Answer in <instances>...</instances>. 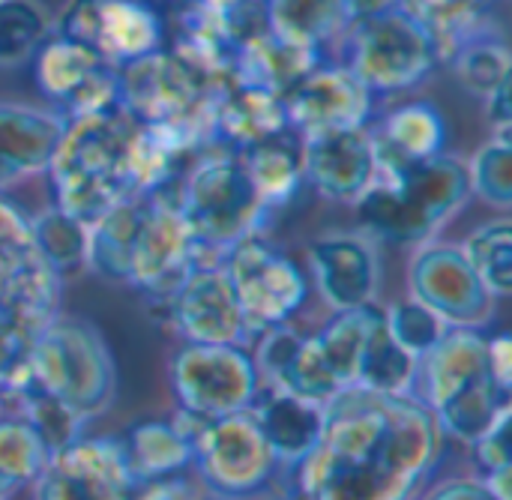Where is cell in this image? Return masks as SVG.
<instances>
[{
  "label": "cell",
  "instance_id": "b9f144b4",
  "mask_svg": "<svg viewBox=\"0 0 512 500\" xmlns=\"http://www.w3.org/2000/svg\"><path fill=\"white\" fill-rule=\"evenodd\" d=\"M138 500H195V498H192V492H189V486H186V483H180L177 477H171V480L147 483V486L141 489Z\"/></svg>",
  "mask_w": 512,
  "mask_h": 500
},
{
  "label": "cell",
  "instance_id": "f546056e",
  "mask_svg": "<svg viewBox=\"0 0 512 500\" xmlns=\"http://www.w3.org/2000/svg\"><path fill=\"white\" fill-rule=\"evenodd\" d=\"M417 375H420V360H414L405 348L396 345L381 312V321L375 324V330L363 345L354 387L375 390V393H414Z\"/></svg>",
  "mask_w": 512,
  "mask_h": 500
},
{
  "label": "cell",
  "instance_id": "ffe728a7",
  "mask_svg": "<svg viewBox=\"0 0 512 500\" xmlns=\"http://www.w3.org/2000/svg\"><path fill=\"white\" fill-rule=\"evenodd\" d=\"M303 180L336 204H357V198L378 180V153L369 126L336 129L300 138Z\"/></svg>",
  "mask_w": 512,
  "mask_h": 500
},
{
  "label": "cell",
  "instance_id": "4316f807",
  "mask_svg": "<svg viewBox=\"0 0 512 500\" xmlns=\"http://www.w3.org/2000/svg\"><path fill=\"white\" fill-rule=\"evenodd\" d=\"M261 9L267 30L315 51L345 36L351 27L345 0H261Z\"/></svg>",
  "mask_w": 512,
  "mask_h": 500
},
{
  "label": "cell",
  "instance_id": "7c38bea8",
  "mask_svg": "<svg viewBox=\"0 0 512 500\" xmlns=\"http://www.w3.org/2000/svg\"><path fill=\"white\" fill-rule=\"evenodd\" d=\"M222 270L234 288L252 336L288 324L306 303L309 285L303 270L258 234L240 240L225 255Z\"/></svg>",
  "mask_w": 512,
  "mask_h": 500
},
{
  "label": "cell",
  "instance_id": "1f68e13d",
  "mask_svg": "<svg viewBox=\"0 0 512 500\" xmlns=\"http://www.w3.org/2000/svg\"><path fill=\"white\" fill-rule=\"evenodd\" d=\"M33 246L42 255V261L63 279L69 273H78L87 267V246H90V228L78 222L75 216L63 213L57 204L45 207L36 216H27Z\"/></svg>",
  "mask_w": 512,
  "mask_h": 500
},
{
  "label": "cell",
  "instance_id": "9a60e30c",
  "mask_svg": "<svg viewBox=\"0 0 512 500\" xmlns=\"http://www.w3.org/2000/svg\"><path fill=\"white\" fill-rule=\"evenodd\" d=\"M33 78L42 96L60 105L63 120L120 108V69L60 33H51L33 54Z\"/></svg>",
  "mask_w": 512,
  "mask_h": 500
},
{
  "label": "cell",
  "instance_id": "cb8c5ba5",
  "mask_svg": "<svg viewBox=\"0 0 512 500\" xmlns=\"http://www.w3.org/2000/svg\"><path fill=\"white\" fill-rule=\"evenodd\" d=\"M285 132L291 129H288V117H285L279 93L255 87V84H243V81H225L219 87V96L213 105L216 141L234 150H249Z\"/></svg>",
  "mask_w": 512,
  "mask_h": 500
},
{
  "label": "cell",
  "instance_id": "7bdbcfd3",
  "mask_svg": "<svg viewBox=\"0 0 512 500\" xmlns=\"http://www.w3.org/2000/svg\"><path fill=\"white\" fill-rule=\"evenodd\" d=\"M345 3H348V12H351V24L360 21V18H369V15L402 6V0H345Z\"/></svg>",
  "mask_w": 512,
  "mask_h": 500
},
{
  "label": "cell",
  "instance_id": "484cf974",
  "mask_svg": "<svg viewBox=\"0 0 512 500\" xmlns=\"http://www.w3.org/2000/svg\"><path fill=\"white\" fill-rule=\"evenodd\" d=\"M375 138L378 168L381 165H411L444 153L447 123L444 114L429 102H408L390 111Z\"/></svg>",
  "mask_w": 512,
  "mask_h": 500
},
{
  "label": "cell",
  "instance_id": "30bf717a",
  "mask_svg": "<svg viewBox=\"0 0 512 500\" xmlns=\"http://www.w3.org/2000/svg\"><path fill=\"white\" fill-rule=\"evenodd\" d=\"M348 69L372 93H399L429 78L438 48L426 24L405 6L360 18L348 27Z\"/></svg>",
  "mask_w": 512,
  "mask_h": 500
},
{
  "label": "cell",
  "instance_id": "60d3db41",
  "mask_svg": "<svg viewBox=\"0 0 512 500\" xmlns=\"http://www.w3.org/2000/svg\"><path fill=\"white\" fill-rule=\"evenodd\" d=\"M423 500H498L480 480H447Z\"/></svg>",
  "mask_w": 512,
  "mask_h": 500
},
{
  "label": "cell",
  "instance_id": "8d00e7d4",
  "mask_svg": "<svg viewBox=\"0 0 512 500\" xmlns=\"http://www.w3.org/2000/svg\"><path fill=\"white\" fill-rule=\"evenodd\" d=\"M468 165L471 195L495 210L512 207V135H492Z\"/></svg>",
  "mask_w": 512,
  "mask_h": 500
},
{
  "label": "cell",
  "instance_id": "2e32d148",
  "mask_svg": "<svg viewBox=\"0 0 512 500\" xmlns=\"http://www.w3.org/2000/svg\"><path fill=\"white\" fill-rule=\"evenodd\" d=\"M54 33L93 48L111 66H126L162 48L165 27L144 0H72Z\"/></svg>",
  "mask_w": 512,
  "mask_h": 500
},
{
  "label": "cell",
  "instance_id": "277c9868",
  "mask_svg": "<svg viewBox=\"0 0 512 500\" xmlns=\"http://www.w3.org/2000/svg\"><path fill=\"white\" fill-rule=\"evenodd\" d=\"M468 165L438 153L411 165H381L378 180L357 198L354 210L372 237L420 246L468 204Z\"/></svg>",
  "mask_w": 512,
  "mask_h": 500
},
{
  "label": "cell",
  "instance_id": "836d02e7",
  "mask_svg": "<svg viewBox=\"0 0 512 500\" xmlns=\"http://www.w3.org/2000/svg\"><path fill=\"white\" fill-rule=\"evenodd\" d=\"M54 21L39 0H0V66L12 69L42 48Z\"/></svg>",
  "mask_w": 512,
  "mask_h": 500
},
{
  "label": "cell",
  "instance_id": "f1b7e54d",
  "mask_svg": "<svg viewBox=\"0 0 512 500\" xmlns=\"http://www.w3.org/2000/svg\"><path fill=\"white\" fill-rule=\"evenodd\" d=\"M288 135V132H285ZM285 135L270 138L264 144H255L249 150H240L243 165L249 171V180L261 198V204L267 207V213L273 216L276 210L288 207L303 180V168H300V147L285 141Z\"/></svg>",
  "mask_w": 512,
  "mask_h": 500
},
{
  "label": "cell",
  "instance_id": "6da1fadb",
  "mask_svg": "<svg viewBox=\"0 0 512 500\" xmlns=\"http://www.w3.org/2000/svg\"><path fill=\"white\" fill-rule=\"evenodd\" d=\"M441 438L417 393L345 387L324 402L321 435L291 474L300 500H414L441 459Z\"/></svg>",
  "mask_w": 512,
  "mask_h": 500
},
{
  "label": "cell",
  "instance_id": "ab89813d",
  "mask_svg": "<svg viewBox=\"0 0 512 500\" xmlns=\"http://www.w3.org/2000/svg\"><path fill=\"white\" fill-rule=\"evenodd\" d=\"M489 369H492V378L512 393V339L507 333L489 339Z\"/></svg>",
  "mask_w": 512,
  "mask_h": 500
},
{
  "label": "cell",
  "instance_id": "5bb4252c",
  "mask_svg": "<svg viewBox=\"0 0 512 500\" xmlns=\"http://www.w3.org/2000/svg\"><path fill=\"white\" fill-rule=\"evenodd\" d=\"M141 489L120 438L78 435L48 456L33 500H138Z\"/></svg>",
  "mask_w": 512,
  "mask_h": 500
},
{
  "label": "cell",
  "instance_id": "f35d334b",
  "mask_svg": "<svg viewBox=\"0 0 512 500\" xmlns=\"http://www.w3.org/2000/svg\"><path fill=\"white\" fill-rule=\"evenodd\" d=\"M510 420L512 411H507L486 435H480L474 444H468L474 450V459L486 474H495V471H504V468H512V450H510Z\"/></svg>",
  "mask_w": 512,
  "mask_h": 500
},
{
  "label": "cell",
  "instance_id": "74e56055",
  "mask_svg": "<svg viewBox=\"0 0 512 500\" xmlns=\"http://www.w3.org/2000/svg\"><path fill=\"white\" fill-rule=\"evenodd\" d=\"M384 324H387L390 336L396 339V345L405 348L414 360H423L450 330L438 315H432L423 303H417L411 297L387 306Z\"/></svg>",
  "mask_w": 512,
  "mask_h": 500
},
{
  "label": "cell",
  "instance_id": "5b68a950",
  "mask_svg": "<svg viewBox=\"0 0 512 500\" xmlns=\"http://www.w3.org/2000/svg\"><path fill=\"white\" fill-rule=\"evenodd\" d=\"M417 384H423V405L432 411L441 435L474 444L507 411V393L489 369V339L471 327H450L447 336L420 360Z\"/></svg>",
  "mask_w": 512,
  "mask_h": 500
},
{
  "label": "cell",
  "instance_id": "3957f363",
  "mask_svg": "<svg viewBox=\"0 0 512 500\" xmlns=\"http://www.w3.org/2000/svg\"><path fill=\"white\" fill-rule=\"evenodd\" d=\"M138 120L123 108L66 120L48 165L54 204L87 228L111 207L141 195L132 165Z\"/></svg>",
  "mask_w": 512,
  "mask_h": 500
},
{
  "label": "cell",
  "instance_id": "ba28073f",
  "mask_svg": "<svg viewBox=\"0 0 512 500\" xmlns=\"http://www.w3.org/2000/svg\"><path fill=\"white\" fill-rule=\"evenodd\" d=\"M21 375L84 423L102 417L117 396V366L105 336L96 324L63 312L39 330Z\"/></svg>",
  "mask_w": 512,
  "mask_h": 500
},
{
  "label": "cell",
  "instance_id": "4dcf8cb0",
  "mask_svg": "<svg viewBox=\"0 0 512 500\" xmlns=\"http://www.w3.org/2000/svg\"><path fill=\"white\" fill-rule=\"evenodd\" d=\"M447 63L453 66L459 84L480 99H489L501 84L510 81V48L495 24L462 42Z\"/></svg>",
  "mask_w": 512,
  "mask_h": 500
},
{
  "label": "cell",
  "instance_id": "4fadbf2b",
  "mask_svg": "<svg viewBox=\"0 0 512 500\" xmlns=\"http://www.w3.org/2000/svg\"><path fill=\"white\" fill-rule=\"evenodd\" d=\"M411 300L423 303L447 327L480 330L495 318V297L480 282L462 246L426 240L417 246L408 267Z\"/></svg>",
  "mask_w": 512,
  "mask_h": 500
},
{
  "label": "cell",
  "instance_id": "d590c367",
  "mask_svg": "<svg viewBox=\"0 0 512 500\" xmlns=\"http://www.w3.org/2000/svg\"><path fill=\"white\" fill-rule=\"evenodd\" d=\"M51 450L39 438V432L21 417H0V489L15 492L33 486L42 468L48 465Z\"/></svg>",
  "mask_w": 512,
  "mask_h": 500
},
{
  "label": "cell",
  "instance_id": "e575fe53",
  "mask_svg": "<svg viewBox=\"0 0 512 500\" xmlns=\"http://www.w3.org/2000/svg\"><path fill=\"white\" fill-rule=\"evenodd\" d=\"M465 258L477 270L480 282L495 300L510 297L512 291V222L507 216L480 225L465 243Z\"/></svg>",
  "mask_w": 512,
  "mask_h": 500
},
{
  "label": "cell",
  "instance_id": "ee69618b",
  "mask_svg": "<svg viewBox=\"0 0 512 500\" xmlns=\"http://www.w3.org/2000/svg\"><path fill=\"white\" fill-rule=\"evenodd\" d=\"M465 3H468V6H474V9H486L492 0H465Z\"/></svg>",
  "mask_w": 512,
  "mask_h": 500
},
{
  "label": "cell",
  "instance_id": "603a6c76",
  "mask_svg": "<svg viewBox=\"0 0 512 500\" xmlns=\"http://www.w3.org/2000/svg\"><path fill=\"white\" fill-rule=\"evenodd\" d=\"M252 420L258 423L264 441L270 444L279 468L294 471L315 447L324 423V405L300 399L282 387H261L249 405Z\"/></svg>",
  "mask_w": 512,
  "mask_h": 500
},
{
  "label": "cell",
  "instance_id": "7402d4cb",
  "mask_svg": "<svg viewBox=\"0 0 512 500\" xmlns=\"http://www.w3.org/2000/svg\"><path fill=\"white\" fill-rule=\"evenodd\" d=\"M63 129L66 120L57 111L0 102V192L45 174Z\"/></svg>",
  "mask_w": 512,
  "mask_h": 500
},
{
  "label": "cell",
  "instance_id": "d6986e66",
  "mask_svg": "<svg viewBox=\"0 0 512 500\" xmlns=\"http://www.w3.org/2000/svg\"><path fill=\"white\" fill-rule=\"evenodd\" d=\"M171 327L195 345H246L252 336L222 267L195 264L165 303Z\"/></svg>",
  "mask_w": 512,
  "mask_h": 500
},
{
  "label": "cell",
  "instance_id": "8fae6325",
  "mask_svg": "<svg viewBox=\"0 0 512 500\" xmlns=\"http://www.w3.org/2000/svg\"><path fill=\"white\" fill-rule=\"evenodd\" d=\"M168 378L180 411L201 420H219L249 411L264 381L243 345L195 342H186L171 357Z\"/></svg>",
  "mask_w": 512,
  "mask_h": 500
},
{
  "label": "cell",
  "instance_id": "44dd1931",
  "mask_svg": "<svg viewBox=\"0 0 512 500\" xmlns=\"http://www.w3.org/2000/svg\"><path fill=\"white\" fill-rule=\"evenodd\" d=\"M309 267L321 300L333 312L375 306L381 285V264L372 237L366 234H324L309 243Z\"/></svg>",
  "mask_w": 512,
  "mask_h": 500
},
{
  "label": "cell",
  "instance_id": "d4e9b609",
  "mask_svg": "<svg viewBox=\"0 0 512 500\" xmlns=\"http://www.w3.org/2000/svg\"><path fill=\"white\" fill-rule=\"evenodd\" d=\"M321 63V51L288 42L273 30L261 27L237 45L231 81L255 84L273 93H285L300 75Z\"/></svg>",
  "mask_w": 512,
  "mask_h": 500
},
{
  "label": "cell",
  "instance_id": "83f0119b",
  "mask_svg": "<svg viewBox=\"0 0 512 500\" xmlns=\"http://www.w3.org/2000/svg\"><path fill=\"white\" fill-rule=\"evenodd\" d=\"M120 441H123L132 474L144 486L171 480L192 465V447L183 438V432L174 426V420L171 423H165V420L138 423Z\"/></svg>",
  "mask_w": 512,
  "mask_h": 500
},
{
  "label": "cell",
  "instance_id": "d6a6232c",
  "mask_svg": "<svg viewBox=\"0 0 512 500\" xmlns=\"http://www.w3.org/2000/svg\"><path fill=\"white\" fill-rule=\"evenodd\" d=\"M3 393H9L15 399L18 417L39 432V438L45 441V447L51 453L66 447L69 441H75L81 435V429H84L81 417H75L60 399H54L51 393H45L42 387H36L24 375H18Z\"/></svg>",
  "mask_w": 512,
  "mask_h": 500
},
{
  "label": "cell",
  "instance_id": "8992f818",
  "mask_svg": "<svg viewBox=\"0 0 512 500\" xmlns=\"http://www.w3.org/2000/svg\"><path fill=\"white\" fill-rule=\"evenodd\" d=\"M222 84L198 75L177 54L159 48L120 66V108L132 120L156 129L177 153L192 156L216 141L213 105Z\"/></svg>",
  "mask_w": 512,
  "mask_h": 500
},
{
  "label": "cell",
  "instance_id": "7a4b0ae2",
  "mask_svg": "<svg viewBox=\"0 0 512 500\" xmlns=\"http://www.w3.org/2000/svg\"><path fill=\"white\" fill-rule=\"evenodd\" d=\"M159 192L180 210L192 237L195 264L204 267H222L225 255L240 240L258 234L270 216L249 180L240 150L222 141L195 150Z\"/></svg>",
  "mask_w": 512,
  "mask_h": 500
},
{
  "label": "cell",
  "instance_id": "ac0fdd59",
  "mask_svg": "<svg viewBox=\"0 0 512 500\" xmlns=\"http://www.w3.org/2000/svg\"><path fill=\"white\" fill-rule=\"evenodd\" d=\"M372 96L375 93L348 66L318 63L282 93V108L288 129L306 138L366 126L372 117Z\"/></svg>",
  "mask_w": 512,
  "mask_h": 500
},
{
  "label": "cell",
  "instance_id": "e0dca14e",
  "mask_svg": "<svg viewBox=\"0 0 512 500\" xmlns=\"http://www.w3.org/2000/svg\"><path fill=\"white\" fill-rule=\"evenodd\" d=\"M192 267L195 249L180 210L165 192H150L141 228L132 243L126 285L165 306Z\"/></svg>",
  "mask_w": 512,
  "mask_h": 500
},
{
  "label": "cell",
  "instance_id": "52a82bcc",
  "mask_svg": "<svg viewBox=\"0 0 512 500\" xmlns=\"http://www.w3.org/2000/svg\"><path fill=\"white\" fill-rule=\"evenodd\" d=\"M60 285L33 246L27 216L0 198V393L24 372L33 339L60 312Z\"/></svg>",
  "mask_w": 512,
  "mask_h": 500
},
{
  "label": "cell",
  "instance_id": "9c48e42d",
  "mask_svg": "<svg viewBox=\"0 0 512 500\" xmlns=\"http://www.w3.org/2000/svg\"><path fill=\"white\" fill-rule=\"evenodd\" d=\"M174 426L192 447V465L201 483L222 500L252 498L282 471L249 411L219 420H201L180 411Z\"/></svg>",
  "mask_w": 512,
  "mask_h": 500
},
{
  "label": "cell",
  "instance_id": "f6af8a7d",
  "mask_svg": "<svg viewBox=\"0 0 512 500\" xmlns=\"http://www.w3.org/2000/svg\"><path fill=\"white\" fill-rule=\"evenodd\" d=\"M9 498V492H3V489H0V500H6Z\"/></svg>",
  "mask_w": 512,
  "mask_h": 500
}]
</instances>
